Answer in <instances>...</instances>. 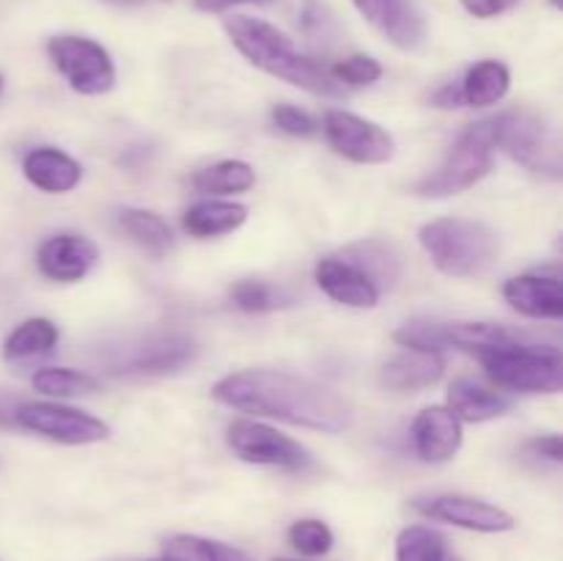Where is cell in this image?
Here are the masks:
<instances>
[{"mask_svg": "<svg viewBox=\"0 0 563 561\" xmlns=\"http://www.w3.org/2000/svg\"><path fill=\"white\" fill-rule=\"evenodd\" d=\"M212 396L220 405L234 410L278 418L291 427L317 429V432H344L355 421L350 402L328 385L275 369H245V372L225 374L214 383Z\"/></svg>", "mask_w": 563, "mask_h": 561, "instance_id": "obj_1", "label": "cell"}, {"mask_svg": "<svg viewBox=\"0 0 563 561\" xmlns=\"http://www.w3.org/2000/svg\"><path fill=\"white\" fill-rule=\"evenodd\" d=\"M223 28L229 33L231 44L267 75L302 88L308 94H317V97H344V86L330 75V69L302 55L295 47V42L280 28H275L273 22L262 20V16L234 14L225 16Z\"/></svg>", "mask_w": 563, "mask_h": 561, "instance_id": "obj_2", "label": "cell"}, {"mask_svg": "<svg viewBox=\"0 0 563 561\" xmlns=\"http://www.w3.org/2000/svg\"><path fill=\"white\" fill-rule=\"evenodd\" d=\"M418 242L434 267L451 278H478L489 273L498 262V234L482 220L471 218H438L421 226Z\"/></svg>", "mask_w": 563, "mask_h": 561, "instance_id": "obj_3", "label": "cell"}, {"mask_svg": "<svg viewBox=\"0 0 563 561\" xmlns=\"http://www.w3.org/2000/svg\"><path fill=\"white\" fill-rule=\"evenodd\" d=\"M473 355L498 388L517 394H559L563 385V355L559 346L509 341V344L482 346Z\"/></svg>", "mask_w": 563, "mask_h": 561, "instance_id": "obj_4", "label": "cell"}, {"mask_svg": "<svg viewBox=\"0 0 563 561\" xmlns=\"http://www.w3.org/2000/svg\"><path fill=\"white\" fill-rule=\"evenodd\" d=\"M493 124H489V119L476 121V124H471L460 138H456V143L449 148V154H445L443 163L438 165V170L423 176L421 182H416L412 193H418V196L423 198L460 196V193L471 190L476 182H482L484 176L493 170Z\"/></svg>", "mask_w": 563, "mask_h": 561, "instance_id": "obj_5", "label": "cell"}, {"mask_svg": "<svg viewBox=\"0 0 563 561\" xmlns=\"http://www.w3.org/2000/svg\"><path fill=\"white\" fill-rule=\"evenodd\" d=\"M495 148H504L515 163L550 179L561 176V148L548 121L528 110H506L489 119Z\"/></svg>", "mask_w": 563, "mask_h": 561, "instance_id": "obj_6", "label": "cell"}, {"mask_svg": "<svg viewBox=\"0 0 563 561\" xmlns=\"http://www.w3.org/2000/svg\"><path fill=\"white\" fill-rule=\"evenodd\" d=\"M528 339L526 333L504 328L493 322H438V319H410L394 333L396 344L405 350L443 352V350H467L476 352L482 346L509 344V341Z\"/></svg>", "mask_w": 563, "mask_h": 561, "instance_id": "obj_7", "label": "cell"}, {"mask_svg": "<svg viewBox=\"0 0 563 561\" xmlns=\"http://www.w3.org/2000/svg\"><path fill=\"white\" fill-rule=\"evenodd\" d=\"M47 55L71 91L99 97L115 86V64L108 50L88 36L60 33L47 42Z\"/></svg>", "mask_w": 563, "mask_h": 561, "instance_id": "obj_8", "label": "cell"}, {"mask_svg": "<svg viewBox=\"0 0 563 561\" xmlns=\"http://www.w3.org/2000/svg\"><path fill=\"white\" fill-rule=\"evenodd\" d=\"M198 344L179 330H157L137 336L124 346H115V358L108 366L113 374H137V377H159V374L181 372L196 361Z\"/></svg>", "mask_w": 563, "mask_h": 561, "instance_id": "obj_9", "label": "cell"}, {"mask_svg": "<svg viewBox=\"0 0 563 561\" xmlns=\"http://www.w3.org/2000/svg\"><path fill=\"white\" fill-rule=\"evenodd\" d=\"M231 451L251 465L284 468V471H306L311 468L313 457L302 443L289 435L278 432L275 427L253 418H236L225 429Z\"/></svg>", "mask_w": 563, "mask_h": 561, "instance_id": "obj_10", "label": "cell"}, {"mask_svg": "<svg viewBox=\"0 0 563 561\" xmlns=\"http://www.w3.org/2000/svg\"><path fill=\"white\" fill-rule=\"evenodd\" d=\"M14 421L27 432L55 440L64 446L102 443L110 438V427L91 413L75 407L55 405V402H27L14 410Z\"/></svg>", "mask_w": 563, "mask_h": 561, "instance_id": "obj_11", "label": "cell"}, {"mask_svg": "<svg viewBox=\"0 0 563 561\" xmlns=\"http://www.w3.org/2000/svg\"><path fill=\"white\" fill-rule=\"evenodd\" d=\"M322 130L330 146L352 163L383 165L396 154V141L388 130L350 110H328Z\"/></svg>", "mask_w": 563, "mask_h": 561, "instance_id": "obj_12", "label": "cell"}, {"mask_svg": "<svg viewBox=\"0 0 563 561\" xmlns=\"http://www.w3.org/2000/svg\"><path fill=\"white\" fill-rule=\"evenodd\" d=\"M357 14L377 28L394 47L418 53L429 38L427 14L416 0H352Z\"/></svg>", "mask_w": 563, "mask_h": 561, "instance_id": "obj_13", "label": "cell"}, {"mask_svg": "<svg viewBox=\"0 0 563 561\" xmlns=\"http://www.w3.org/2000/svg\"><path fill=\"white\" fill-rule=\"evenodd\" d=\"M416 509L423 517L449 526L467 528L478 534H504L515 528V517L489 501L471 498V495H434V498L416 501Z\"/></svg>", "mask_w": 563, "mask_h": 561, "instance_id": "obj_14", "label": "cell"}, {"mask_svg": "<svg viewBox=\"0 0 563 561\" xmlns=\"http://www.w3.org/2000/svg\"><path fill=\"white\" fill-rule=\"evenodd\" d=\"M99 262L97 242L82 234H55L42 242L36 253L38 273L55 284H77Z\"/></svg>", "mask_w": 563, "mask_h": 561, "instance_id": "obj_15", "label": "cell"}, {"mask_svg": "<svg viewBox=\"0 0 563 561\" xmlns=\"http://www.w3.org/2000/svg\"><path fill=\"white\" fill-rule=\"evenodd\" d=\"M412 449L429 465L454 460L462 446V421L443 405L421 410L412 421Z\"/></svg>", "mask_w": 563, "mask_h": 561, "instance_id": "obj_16", "label": "cell"}, {"mask_svg": "<svg viewBox=\"0 0 563 561\" xmlns=\"http://www.w3.org/2000/svg\"><path fill=\"white\" fill-rule=\"evenodd\" d=\"M504 297L515 311L531 319L563 317V284L559 273H526L506 280Z\"/></svg>", "mask_w": 563, "mask_h": 561, "instance_id": "obj_17", "label": "cell"}, {"mask_svg": "<svg viewBox=\"0 0 563 561\" xmlns=\"http://www.w3.org/2000/svg\"><path fill=\"white\" fill-rule=\"evenodd\" d=\"M313 278L330 300L344 302V306L374 308L379 302V286L363 270L344 262L341 256L319 258Z\"/></svg>", "mask_w": 563, "mask_h": 561, "instance_id": "obj_18", "label": "cell"}, {"mask_svg": "<svg viewBox=\"0 0 563 561\" xmlns=\"http://www.w3.org/2000/svg\"><path fill=\"white\" fill-rule=\"evenodd\" d=\"M445 361L440 352H423V350H401L399 355L388 358L379 369V383L388 391H423L432 388L443 380Z\"/></svg>", "mask_w": 563, "mask_h": 561, "instance_id": "obj_19", "label": "cell"}, {"mask_svg": "<svg viewBox=\"0 0 563 561\" xmlns=\"http://www.w3.org/2000/svg\"><path fill=\"white\" fill-rule=\"evenodd\" d=\"M22 174H25V179L31 182L36 190L49 193V196H60V193L75 190L82 179L80 163L53 146H42L27 152L25 160H22Z\"/></svg>", "mask_w": 563, "mask_h": 561, "instance_id": "obj_20", "label": "cell"}, {"mask_svg": "<svg viewBox=\"0 0 563 561\" xmlns=\"http://www.w3.org/2000/svg\"><path fill=\"white\" fill-rule=\"evenodd\" d=\"M247 220V207L236 201H198L181 215V226L190 237L198 240H214V237L231 234Z\"/></svg>", "mask_w": 563, "mask_h": 561, "instance_id": "obj_21", "label": "cell"}, {"mask_svg": "<svg viewBox=\"0 0 563 561\" xmlns=\"http://www.w3.org/2000/svg\"><path fill=\"white\" fill-rule=\"evenodd\" d=\"M511 407V402L506 399L498 391H489L484 385L473 383V380L462 377L454 380L449 388V410L454 413L460 421L482 424L493 421V418L504 416Z\"/></svg>", "mask_w": 563, "mask_h": 561, "instance_id": "obj_22", "label": "cell"}, {"mask_svg": "<svg viewBox=\"0 0 563 561\" xmlns=\"http://www.w3.org/2000/svg\"><path fill=\"white\" fill-rule=\"evenodd\" d=\"M341 258L350 264H355L357 270L368 275L374 284L379 286H394L401 278V253L394 242L385 240H361L352 242L350 248H344Z\"/></svg>", "mask_w": 563, "mask_h": 561, "instance_id": "obj_23", "label": "cell"}, {"mask_svg": "<svg viewBox=\"0 0 563 561\" xmlns=\"http://www.w3.org/2000/svg\"><path fill=\"white\" fill-rule=\"evenodd\" d=\"M462 99L473 108H489L498 105L511 88V72L504 61H478L465 72L460 82Z\"/></svg>", "mask_w": 563, "mask_h": 561, "instance_id": "obj_24", "label": "cell"}, {"mask_svg": "<svg viewBox=\"0 0 563 561\" xmlns=\"http://www.w3.org/2000/svg\"><path fill=\"white\" fill-rule=\"evenodd\" d=\"M58 324L47 317H31L22 324H16L3 341L5 361H27V358L47 355L58 346Z\"/></svg>", "mask_w": 563, "mask_h": 561, "instance_id": "obj_25", "label": "cell"}, {"mask_svg": "<svg viewBox=\"0 0 563 561\" xmlns=\"http://www.w3.org/2000/svg\"><path fill=\"white\" fill-rule=\"evenodd\" d=\"M119 226L135 245H141L143 251L157 258L168 256L176 248V237L170 226L159 215L148 212V209H124L119 215Z\"/></svg>", "mask_w": 563, "mask_h": 561, "instance_id": "obj_26", "label": "cell"}, {"mask_svg": "<svg viewBox=\"0 0 563 561\" xmlns=\"http://www.w3.org/2000/svg\"><path fill=\"white\" fill-rule=\"evenodd\" d=\"M256 185V170L242 160H223L209 168L198 170L192 176V187L207 196H231V193H245Z\"/></svg>", "mask_w": 563, "mask_h": 561, "instance_id": "obj_27", "label": "cell"}, {"mask_svg": "<svg viewBox=\"0 0 563 561\" xmlns=\"http://www.w3.org/2000/svg\"><path fill=\"white\" fill-rule=\"evenodd\" d=\"M33 388L44 396H58V399H71V396L93 394L99 391V380L88 372H77V369L49 366L38 369L31 377Z\"/></svg>", "mask_w": 563, "mask_h": 561, "instance_id": "obj_28", "label": "cell"}, {"mask_svg": "<svg viewBox=\"0 0 563 561\" xmlns=\"http://www.w3.org/2000/svg\"><path fill=\"white\" fill-rule=\"evenodd\" d=\"M297 28L313 47H333L341 38V22L324 0H302L297 11Z\"/></svg>", "mask_w": 563, "mask_h": 561, "instance_id": "obj_29", "label": "cell"}, {"mask_svg": "<svg viewBox=\"0 0 563 561\" xmlns=\"http://www.w3.org/2000/svg\"><path fill=\"white\" fill-rule=\"evenodd\" d=\"M443 534L427 526H407L396 537V561H449Z\"/></svg>", "mask_w": 563, "mask_h": 561, "instance_id": "obj_30", "label": "cell"}, {"mask_svg": "<svg viewBox=\"0 0 563 561\" xmlns=\"http://www.w3.org/2000/svg\"><path fill=\"white\" fill-rule=\"evenodd\" d=\"M333 531L328 522L317 520V517H306V520L291 522L289 528V544L302 556H324L333 550Z\"/></svg>", "mask_w": 563, "mask_h": 561, "instance_id": "obj_31", "label": "cell"}, {"mask_svg": "<svg viewBox=\"0 0 563 561\" xmlns=\"http://www.w3.org/2000/svg\"><path fill=\"white\" fill-rule=\"evenodd\" d=\"M231 300H234L236 308L247 314H264L284 306V295L275 286L264 284V280H236L231 286Z\"/></svg>", "mask_w": 563, "mask_h": 561, "instance_id": "obj_32", "label": "cell"}, {"mask_svg": "<svg viewBox=\"0 0 563 561\" xmlns=\"http://www.w3.org/2000/svg\"><path fill=\"white\" fill-rule=\"evenodd\" d=\"M165 561H218V542L214 539L192 537V534H174L163 542Z\"/></svg>", "mask_w": 563, "mask_h": 561, "instance_id": "obj_33", "label": "cell"}, {"mask_svg": "<svg viewBox=\"0 0 563 561\" xmlns=\"http://www.w3.org/2000/svg\"><path fill=\"white\" fill-rule=\"evenodd\" d=\"M330 75L341 82V86H352V88H361V86H372L383 77V64L372 55H350V58L339 61V64L330 69Z\"/></svg>", "mask_w": 563, "mask_h": 561, "instance_id": "obj_34", "label": "cell"}, {"mask_svg": "<svg viewBox=\"0 0 563 561\" xmlns=\"http://www.w3.org/2000/svg\"><path fill=\"white\" fill-rule=\"evenodd\" d=\"M273 121L280 132L295 138H311L317 135L319 124L308 110L295 108V105H275L273 108Z\"/></svg>", "mask_w": 563, "mask_h": 561, "instance_id": "obj_35", "label": "cell"}, {"mask_svg": "<svg viewBox=\"0 0 563 561\" xmlns=\"http://www.w3.org/2000/svg\"><path fill=\"white\" fill-rule=\"evenodd\" d=\"M460 3L467 14L478 16V20H493V16H500L509 9H515L520 0H460Z\"/></svg>", "mask_w": 563, "mask_h": 561, "instance_id": "obj_36", "label": "cell"}, {"mask_svg": "<svg viewBox=\"0 0 563 561\" xmlns=\"http://www.w3.org/2000/svg\"><path fill=\"white\" fill-rule=\"evenodd\" d=\"M528 451H533L537 457H544L550 462H561L563 460V443L559 435H542V438H533L528 443Z\"/></svg>", "mask_w": 563, "mask_h": 561, "instance_id": "obj_37", "label": "cell"}, {"mask_svg": "<svg viewBox=\"0 0 563 561\" xmlns=\"http://www.w3.org/2000/svg\"><path fill=\"white\" fill-rule=\"evenodd\" d=\"M275 3V0H192L198 11L203 14H223V11L236 9V6H267Z\"/></svg>", "mask_w": 563, "mask_h": 561, "instance_id": "obj_38", "label": "cell"}, {"mask_svg": "<svg viewBox=\"0 0 563 561\" xmlns=\"http://www.w3.org/2000/svg\"><path fill=\"white\" fill-rule=\"evenodd\" d=\"M432 105L434 108H462L465 105V99H462V88L460 82H445L443 88H438V91L432 94Z\"/></svg>", "mask_w": 563, "mask_h": 561, "instance_id": "obj_39", "label": "cell"}, {"mask_svg": "<svg viewBox=\"0 0 563 561\" xmlns=\"http://www.w3.org/2000/svg\"><path fill=\"white\" fill-rule=\"evenodd\" d=\"M218 561H253L245 550L218 542Z\"/></svg>", "mask_w": 563, "mask_h": 561, "instance_id": "obj_40", "label": "cell"}, {"mask_svg": "<svg viewBox=\"0 0 563 561\" xmlns=\"http://www.w3.org/2000/svg\"><path fill=\"white\" fill-rule=\"evenodd\" d=\"M99 3L115 6V9H141V6H146V0H99Z\"/></svg>", "mask_w": 563, "mask_h": 561, "instance_id": "obj_41", "label": "cell"}, {"mask_svg": "<svg viewBox=\"0 0 563 561\" xmlns=\"http://www.w3.org/2000/svg\"><path fill=\"white\" fill-rule=\"evenodd\" d=\"M548 3H550V6H553V9H555V11H561V9H563V0H548Z\"/></svg>", "mask_w": 563, "mask_h": 561, "instance_id": "obj_42", "label": "cell"}, {"mask_svg": "<svg viewBox=\"0 0 563 561\" xmlns=\"http://www.w3.org/2000/svg\"><path fill=\"white\" fill-rule=\"evenodd\" d=\"M0 424H5V410H3V405H0Z\"/></svg>", "mask_w": 563, "mask_h": 561, "instance_id": "obj_43", "label": "cell"}, {"mask_svg": "<svg viewBox=\"0 0 563 561\" xmlns=\"http://www.w3.org/2000/svg\"><path fill=\"white\" fill-rule=\"evenodd\" d=\"M273 561H308V559H273Z\"/></svg>", "mask_w": 563, "mask_h": 561, "instance_id": "obj_44", "label": "cell"}, {"mask_svg": "<svg viewBox=\"0 0 563 561\" xmlns=\"http://www.w3.org/2000/svg\"><path fill=\"white\" fill-rule=\"evenodd\" d=\"M0 91H3V75H0Z\"/></svg>", "mask_w": 563, "mask_h": 561, "instance_id": "obj_45", "label": "cell"}, {"mask_svg": "<svg viewBox=\"0 0 563 561\" xmlns=\"http://www.w3.org/2000/svg\"><path fill=\"white\" fill-rule=\"evenodd\" d=\"M154 561H165V559H154Z\"/></svg>", "mask_w": 563, "mask_h": 561, "instance_id": "obj_46", "label": "cell"}]
</instances>
